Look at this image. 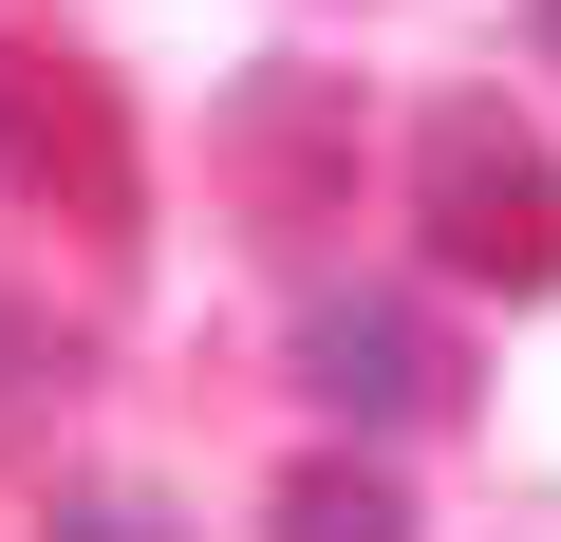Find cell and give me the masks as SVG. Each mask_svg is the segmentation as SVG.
Returning a JSON list of instances; mask_svg holds the SVG:
<instances>
[{
    "label": "cell",
    "mask_w": 561,
    "mask_h": 542,
    "mask_svg": "<svg viewBox=\"0 0 561 542\" xmlns=\"http://www.w3.org/2000/svg\"><path fill=\"white\" fill-rule=\"evenodd\" d=\"M300 393L337 412V430H431L449 412V337L412 319V300H300Z\"/></svg>",
    "instance_id": "cell-3"
},
{
    "label": "cell",
    "mask_w": 561,
    "mask_h": 542,
    "mask_svg": "<svg viewBox=\"0 0 561 542\" xmlns=\"http://www.w3.org/2000/svg\"><path fill=\"white\" fill-rule=\"evenodd\" d=\"M262 542H412V505H393L375 468H300V486L262 505Z\"/></svg>",
    "instance_id": "cell-4"
},
{
    "label": "cell",
    "mask_w": 561,
    "mask_h": 542,
    "mask_svg": "<svg viewBox=\"0 0 561 542\" xmlns=\"http://www.w3.org/2000/svg\"><path fill=\"white\" fill-rule=\"evenodd\" d=\"M57 542H187L150 486H57Z\"/></svg>",
    "instance_id": "cell-5"
},
{
    "label": "cell",
    "mask_w": 561,
    "mask_h": 542,
    "mask_svg": "<svg viewBox=\"0 0 561 542\" xmlns=\"http://www.w3.org/2000/svg\"><path fill=\"white\" fill-rule=\"evenodd\" d=\"M412 224H431L449 281L542 300V281H561V150H542L505 94H449V113L412 131Z\"/></svg>",
    "instance_id": "cell-1"
},
{
    "label": "cell",
    "mask_w": 561,
    "mask_h": 542,
    "mask_svg": "<svg viewBox=\"0 0 561 542\" xmlns=\"http://www.w3.org/2000/svg\"><path fill=\"white\" fill-rule=\"evenodd\" d=\"M0 187L94 224V243L131 224V113H113V76L76 38H20V20H0Z\"/></svg>",
    "instance_id": "cell-2"
},
{
    "label": "cell",
    "mask_w": 561,
    "mask_h": 542,
    "mask_svg": "<svg viewBox=\"0 0 561 542\" xmlns=\"http://www.w3.org/2000/svg\"><path fill=\"white\" fill-rule=\"evenodd\" d=\"M542 38H561V0H542Z\"/></svg>",
    "instance_id": "cell-6"
}]
</instances>
